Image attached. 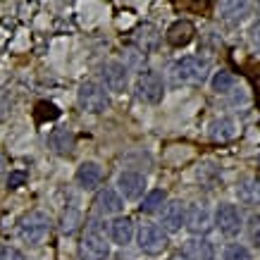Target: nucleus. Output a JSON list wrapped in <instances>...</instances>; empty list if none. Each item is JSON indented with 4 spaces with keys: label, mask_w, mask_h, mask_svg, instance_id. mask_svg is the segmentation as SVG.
I'll return each instance as SVG.
<instances>
[{
    "label": "nucleus",
    "mask_w": 260,
    "mask_h": 260,
    "mask_svg": "<svg viewBox=\"0 0 260 260\" xmlns=\"http://www.w3.org/2000/svg\"><path fill=\"white\" fill-rule=\"evenodd\" d=\"M167 237L165 232L158 227V224H141L139 229V248L143 253H148V255H160V253H165L167 248Z\"/></svg>",
    "instance_id": "obj_5"
},
{
    "label": "nucleus",
    "mask_w": 260,
    "mask_h": 260,
    "mask_svg": "<svg viewBox=\"0 0 260 260\" xmlns=\"http://www.w3.org/2000/svg\"><path fill=\"white\" fill-rule=\"evenodd\" d=\"M26 179H29V174L24 172V170H15V172H10V177H8V186L10 189H19Z\"/></svg>",
    "instance_id": "obj_28"
},
{
    "label": "nucleus",
    "mask_w": 260,
    "mask_h": 260,
    "mask_svg": "<svg viewBox=\"0 0 260 260\" xmlns=\"http://www.w3.org/2000/svg\"><path fill=\"white\" fill-rule=\"evenodd\" d=\"M110 253V244L103 237L101 222L91 220L88 222V232L84 234L79 244V258L81 260H105Z\"/></svg>",
    "instance_id": "obj_1"
},
{
    "label": "nucleus",
    "mask_w": 260,
    "mask_h": 260,
    "mask_svg": "<svg viewBox=\"0 0 260 260\" xmlns=\"http://www.w3.org/2000/svg\"><path fill=\"white\" fill-rule=\"evenodd\" d=\"M258 162H260V160H258Z\"/></svg>",
    "instance_id": "obj_32"
},
{
    "label": "nucleus",
    "mask_w": 260,
    "mask_h": 260,
    "mask_svg": "<svg viewBox=\"0 0 260 260\" xmlns=\"http://www.w3.org/2000/svg\"><path fill=\"white\" fill-rule=\"evenodd\" d=\"M222 17L224 19H232V22H237L241 17L248 12V5L246 3H222Z\"/></svg>",
    "instance_id": "obj_24"
},
{
    "label": "nucleus",
    "mask_w": 260,
    "mask_h": 260,
    "mask_svg": "<svg viewBox=\"0 0 260 260\" xmlns=\"http://www.w3.org/2000/svg\"><path fill=\"white\" fill-rule=\"evenodd\" d=\"M77 181L84 191L95 189L103 181V167L98 162H81L79 170H77Z\"/></svg>",
    "instance_id": "obj_13"
},
{
    "label": "nucleus",
    "mask_w": 260,
    "mask_h": 260,
    "mask_svg": "<svg viewBox=\"0 0 260 260\" xmlns=\"http://www.w3.org/2000/svg\"><path fill=\"white\" fill-rule=\"evenodd\" d=\"M172 260H184V258H172Z\"/></svg>",
    "instance_id": "obj_31"
},
{
    "label": "nucleus",
    "mask_w": 260,
    "mask_h": 260,
    "mask_svg": "<svg viewBox=\"0 0 260 260\" xmlns=\"http://www.w3.org/2000/svg\"><path fill=\"white\" fill-rule=\"evenodd\" d=\"M248 39H251V43L255 48H260V19L251 26V31H248Z\"/></svg>",
    "instance_id": "obj_30"
},
{
    "label": "nucleus",
    "mask_w": 260,
    "mask_h": 260,
    "mask_svg": "<svg viewBox=\"0 0 260 260\" xmlns=\"http://www.w3.org/2000/svg\"><path fill=\"white\" fill-rule=\"evenodd\" d=\"M95 210H98V215H117L122 213V208H124V201L119 198L117 191L112 189H103L95 193Z\"/></svg>",
    "instance_id": "obj_8"
},
{
    "label": "nucleus",
    "mask_w": 260,
    "mask_h": 260,
    "mask_svg": "<svg viewBox=\"0 0 260 260\" xmlns=\"http://www.w3.org/2000/svg\"><path fill=\"white\" fill-rule=\"evenodd\" d=\"M184 222H186V205L181 201L167 203V208L162 210V227L167 232H179L184 227Z\"/></svg>",
    "instance_id": "obj_11"
},
{
    "label": "nucleus",
    "mask_w": 260,
    "mask_h": 260,
    "mask_svg": "<svg viewBox=\"0 0 260 260\" xmlns=\"http://www.w3.org/2000/svg\"><path fill=\"white\" fill-rule=\"evenodd\" d=\"M103 81L110 91L122 93L126 86V67L122 62H108L103 67Z\"/></svg>",
    "instance_id": "obj_10"
},
{
    "label": "nucleus",
    "mask_w": 260,
    "mask_h": 260,
    "mask_svg": "<svg viewBox=\"0 0 260 260\" xmlns=\"http://www.w3.org/2000/svg\"><path fill=\"white\" fill-rule=\"evenodd\" d=\"M232 88H234V77H232V72H227V70L215 72L213 91H217V93H229Z\"/></svg>",
    "instance_id": "obj_22"
},
{
    "label": "nucleus",
    "mask_w": 260,
    "mask_h": 260,
    "mask_svg": "<svg viewBox=\"0 0 260 260\" xmlns=\"http://www.w3.org/2000/svg\"><path fill=\"white\" fill-rule=\"evenodd\" d=\"M110 237L115 244L126 246L132 239H134V224L129 217H115L110 224Z\"/></svg>",
    "instance_id": "obj_18"
},
{
    "label": "nucleus",
    "mask_w": 260,
    "mask_h": 260,
    "mask_svg": "<svg viewBox=\"0 0 260 260\" xmlns=\"http://www.w3.org/2000/svg\"><path fill=\"white\" fill-rule=\"evenodd\" d=\"M237 196L246 205H260V179L258 177H246L237 184Z\"/></svg>",
    "instance_id": "obj_15"
},
{
    "label": "nucleus",
    "mask_w": 260,
    "mask_h": 260,
    "mask_svg": "<svg viewBox=\"0 0 260 260\" xmlns=\"http://www.w3.org/2000/svg\"><path fill=\"white\" fill-rule=\"evenodd\" d=\"M184 224L189 227L191 234H205L213 222H210V213L205 210L203 205H191L186 210V222Z\"/></svg>",
    "instance_id": "obj_12"
},
{
    "label": "nucleus",
    "mask_w": 260,
    "mask_h": 260,
    "mask_svg": "<svg viewBox=\"0 0 260 260\" xmlns=\"http://www.w3.org/2000/svg\"><path fill=\"white\" fill-rule=\"evenodd\" d=\"M117 186L124 198L136 201V198L143 193V189H146V179H143L139 172H122L117 179Z\"/></svg>",
    "instance_id": "obj_9"
},
{
    "label": "nucleus",
    "mask_w": 260,
    "mask_h": 260,
    "mask_svg": "<svg viewBox=\"0 0 260 260\" xmlns=\"http://www.w3.org/2000/svg\"><path fill=\"white\" fill-rule=\"evenodd\" d=\"M193 34H196V26H193L189 19H177V22L167 29V41H170L172 46L181 48L193 39Z\"/></svg>",
    "instance_id": "obj_14"
},
{
    "label": "nucleus",
    "mask_w": 260,
    "mask_h": 260,
    "mask_svg": "<svg viewBox=\"0 0 260 260\" xmlns=\"http://www.w3.org/2000/svg\"><path fill=\"white\" fill-rule=\"evenodd\" d=\"M165 203V191H160V189H155V191H150L148 196L143 198V203H141V213H158L160 210V205Z\"/></svg>",
    "instance_id": "obj_23"
},
{
    "label": "nucleus",
    "mask_w": 260,
    "mask_h": 260,
    "mask_svg": "<svg viewBox=\"0 0 260 260\" xmlns=\"http://www.w3.org/2000/svg\"><path fill=\"white\" fill-rule=\"evenodd\" d=\"M215 222H217V227L224 237H237L241 227H244V222H241V213H239L234 205H220V210L215 215Z\"/></svg>",
    "instance_id": "obj_7"
},
{
    "label": "nucleus",
    "mask_w": 260,
    "mask_h": 260,
    "mask_svg": "<svg viewBox=\"0 0 260 260\" xmlns=\"http://www.w3.org/2000/svg\"><path fill=\"white\" fill-rule=\"evenodd\" d=\"M81 224V213L77 208H70V210H64L62 217H60V232L62 234H74Z\"/></svg>",
    "instance_id": "obj_21"
},
{
    "label": "nucleus",
    "mask_w": 260,
    "mask_h": 260,
    "mask_svg": "<svg viewBox=\"0 0 260 260\" xmlns=\"http://www.w3.org/2000/svg\"><path fill=\"white\" fill-rule=\"evenodd\" d=\"M210 139L213 141H220V143H227L232 141L234 136H237V122L234 119H229V117H220V119H215L213 124H210Z\"/></svg>",
    "instance_id": "obj_17"
},
{
    "label": "nucleus",
    "mask_w": 260,
    "mask_h": 260,
    "mask_svg": "<svg viewBox=\"0 0 260 260\" xmlns=\"http://www.w3.org/2000/svg\"><path fill=\"white\" fill-rule=\"evenodd\" d=\"M50 234V220L48 215L34 210V213L24 215L19 220V237H22L24 244L29 246H41Z\"/></svg>",
    "instance_id": "obj_2"
},
{
    "label": "nucleus",
    "mask_w": 260,
    "mask_h": 260,
    "mask_svg": "<svg viewBox=\"0 0 260 260\" xmlns=\"http://www.w3.org/2000/svg\"><path fill=\"white\" fill-rule=\"evenodd\" d=\"M55 117H60V110H57L53 103H39V105H36V119H39V122L55 119Z\"/></svg>",
    "instance_id": "obj_25"
},
{
    "label": "nucleus",
    "mask_w": 260,
    "mask_h": 260,
    "mask_svg": "<svg viewBox=\"0 0 260 260\" xmlns=\"http://www.w3.org/2000/svg\"><path fill=\"white\" fill-rule=\"evenodd\" d=\"M158 31L150 26V24H143L141 29L136 31V46L141 48L143 53H148V50H153V48L158 46Z\"/></svg>",
    "instance_id": "obj_20"
},
{
    "label": "nucleus",
    "mask_w": 260,
    "mask_h": 260,
    "mask_svg": "<svg viewBox=\"0 0 260 260\" xmlns=\"http://www.w3.org/2000/svg\"><path fill=\"white\" fill-rule=\"evenodd\" d=\"M208 72H210V64L208 60H201V57H181L179 62L174 64V77L184 84H203L208 79Z\"/></svg>",
    "instance_id": "obj_3"
},
{
    "label": "nucleus",
    "mask_w": 260,
    "mask_h": 260,
    "mask_svg": "<svg viewBox=\"0 0 260 260\" xmlns=\"http://www.w3.org/2000/svg\"><path fill=\"white\" fill-rule=\"evenodd\" d=\"M213 244L205 239H189L184 244V260H213Z\"/></svg>",
    "instance_id": "obj_16"
},
{
    "label": "nucleus",
    "mask_w": 260,
    "mask_h": 260,
    "mask_svg": "<svg viewBox=\"0 0 260 260\" xmlns=\"http://www.w3.org/2000/svg\"><path fill=\"white\" fill-rule=\"evenodd\" d=\"M136 91H139V95L143 101L160 103L162 93H165V86H162V79H160L158 72H141L139 81H136Z\"/></svg>",
    "instance_id": "obj_6"
},
{
    "label": "nucleus",
    "mask_w": 260,
    "mask_h": 260,
    "mask_svg": "<svg viewBox=\"0 0 260 260\" xmlns=\"http://www.w3.org/2000/svg\"><path fill=\"white\" fill-rule=\"evenodd\" d=\"M77 101H79L81 110L86 112H103L108 108V93H105V88L101 84H95V81H84L79 86V93H77Z\"/></svg>",
    "instance_id": "obj_4"
},
{
    "label": "nucleus",
    "mask_w": 260,
    "mask_h": 260,
    "mask_svg": "<svg viewBox=\"0 0 260 260\" xmlns=\"http://www.w3.org/2000/svg\"><path fill=\"white\" fill-rule=\"evenodd\" d=\"M0 260H24V253L15 246H5L0 248Z\"/></svg>",
    "instance_id": "obj_29"
},
{
    "label": "nucleus",
    "mask_w": 260,
    "mask_h": 260,
    "mask_svg": "<svg viewBox=\"0 0 260 260\" xmlns=\"http://www.w3.org/2000/svg\"><path fill=\"white\" fill-rule=\"evenodd\" d=\"M48 143H50V148L55 150V153L67 155V153H72V148H74V134L62 126V129H55L53 134L48 136Z\"/></svg>",
    "instance_id": "obj_19"
},
{
    "label": "nucleus",
    "mask_w": 260,
    "mask_h": 260,
    "mask_svg": "<svg viewBox=\"0 0 260 260\" xmlns=\"http://www.w3.org/2000/svg\"><path fill=\"white\" fill-rule=\"evenodd\" d=\"M224 260H251V253H248V248H244V246L232 244L227 251H224Z\"/></svg>",
    "instance_id": "obj_26"
},
{
    "label": "nucleus",
    "mask_w": 260,
    "mask_h": 260,
    "mask_svg": "<svg viewBox=\"0 0 260 260\" xmlns=\"http://www.w3.org/2000/svg\"><path fill=\"white\" fill-rule=\"evenodd\" d=\"M248 237L255 246H260V215H253L248 220Z\"/></svg>",
    "instance_id": "obj_27"
}]
</instances>
